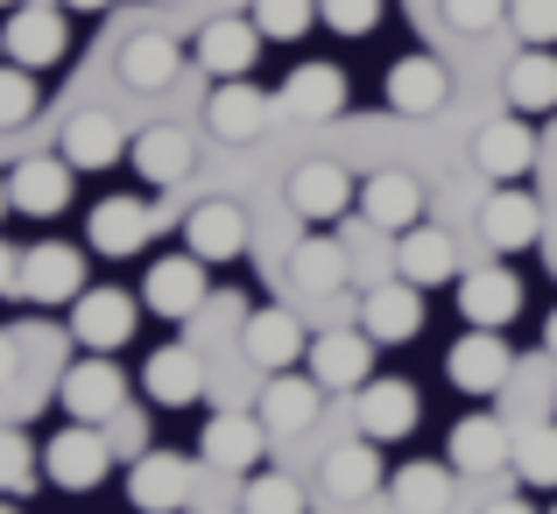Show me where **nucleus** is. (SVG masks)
Returning a JSON list of instances; mask_svg holds the SVG:
<instances>
[{
  "label": "nucleus",
  "instance_id": "f257e3e1",
  "mask_svg": "<svg viewBox=\"0 0 557 514\" xmlns=\"http://www.w3.org/2000/svg\"><path fill=\"white\" fill-rule=\"evenodd\" d=\"M141 325V297H127V289H92L85 283L78 297H71V339H78L85 352H121L127 339H135Z\"/></svg>",
  "mask_w": 557,
  "mask_h": 514
},
{
  "label": "nucleus",
  "instance_id": "f03ea898",
  "mask_svg": "<svg viewBox=\"0 0 557 514\" xmlns=\"http://www.w3.org/2000/svg\"><path fill=\"white\" fill-rule=\"evenodd\" d=\"M107 473H113V444L92 423H71V430H57L50 444H42V479L64 487V493H92Z\"/></svg>",
  "mask_w": 557,
  "mask_h": 514
},
{
  "label": "nucleus",
  "instance_id": "7ed1b4c3",
  "mask_svg": "<svg viewBox=\"0 0 557 514\" xmlns=\"http://www.w3.org/2000/svg\"><path fill=\"white\" fill-rule=\"evenodd\" d=\"M57 402H64L71 423H107L113 409L127 402V380L113 374V352H85L78 366H64V380H57Z\"/></svg>",
  "mask_w": 557,
  "mask_h": 514
},
{
  "label": "nucleus",
  "instance_id": "20e7f679",
  "mask_svg": "<svg viewBox=\"0 0 557 514\" xmlns=\"http://www.w3.org/2000/svg\"><path fill=\"white\" fill-rule=\"evenodd\" d=\"M445 374H451V388H459V394H502L508 374H516V352H508L502 331L473 325L459 346L445 352Z\"/></svg>",
  "mask_w": 557,
  "mask_h": 514
},
{
  "label": "nucleus",
  "instance_id": "39448f33",
  "mask_svg": "<svg viewBox=\"0 0 557 514\" xmlns=\"http://www.w3.org/2000/svg\"><path fill=\"white\" fill-rule=\"evenodd\" d=\"M205 297H212V283H205V261L190 254V247L149 261V275H141V303H149L156 317H198Z\"/></svg>",
  "mask_w": 557,
  "mask_h": 514
},
{
  "label": "nucleus",
  "instance_id": "423d86ee",
  "mask_svg": "<svg viewBox=\"0 0 557 514\" xmlns=\"http://www.w3.org/2000/svg\"><path fill=\"white\" fill-rule=\"evenodd\" d=\"M64 50H71V28H64L57 8H8V22H0V57H14V64H28V71H50V64H64Z\"/></svg>",
  "mask_w": 557,
  "mask_h": 514
},
{
  "label": "nucleus",
  "instance_id": "0eeeda50",
  "mask_svg": "<svg viewBox=\"0 0 557 514\" xmlns=\"http://www.w3.org/2000/svg\"><path fill=\"white\" fill-rule=\"evenodd\" d=\"M163 226V218L149 212V204H135V198H107V204H92V218H85V247H92L99 261H135L141 247H149V233Z\"/></svg>",
  "mask_w": 557,
  "mask_h": 514
},
{
  "label": "nucleus",
  "instance_id": "6e6552de",
  "mask_svg": "<svg viewBox=\"0 0 557 514\" xmlns=\"http://www.w3.org/2000/svg\"><path fill=\"white\" fill-rule=\"evenodd\" d=\"M354 212L374 233H409V226H423V184L409 170H374V176H360Z\"/></svg>",
  "mask_w": 557,
  "mask_h": 514
},
{
  "label": "nucleus",
  "instance_id": "1a4fd4ad",
  "mask_svg": "<svg viewBox=\"0 0 557 514\" xmlns=\"http://www.w3.org/2000/svg\"><path fill=\"white\" fill-rule=\"evenodd\" d=\"M261 451H269V430H261V416H233V409H219L212 423L198 430V459L212 465V473H261Z\"/></svg>",
  "mask_w": 557,
  "mask_h": 514
},
{
  "label": "nucleus",
  "instance_id": "9d476101",
  "mask_svg": "<svg viewBox=\"0 0 557 514\" xmlns=\"http://www.w3.org/2000/svg\"><path fill=\"white\" fill-rule=\"evenodd\" d=\"M536 233H544V204L522 184H494V198L480 204V240L494 254H522V247H536Z\"/></svg>",
  "mask_w": 557,
  "mask_h": 514
},
{
  "label": "nucleus",
  "instance_id": "9b49d317",
  "mask_svg": "<svg viewBox=\"0 0 557 514\" xmlns=\"http://www.w3.org/2000/svg\"><path fill=\"white\" fill-rule=\"evenodd\" d=\"M360 331H368L374 346H409L423 331V289L417 283H374L368 297H360Z\"/></svg>",
  "mask_w": 557,
  "mask_h": 514
},
{
  "label": "nucleus",
  "instance_id": "f8f14e48",
  "mask_svg": "<svg viewBox=\"0 0 557 514\" xmlns=\"http://www.w3.org/2000/svg\"><path fill=\"white\" fill-rule=\"evenodd\" d=\"M190 459H177V451H141L135 465H127V501H135V514H177L190 501Z\"/></svg>",
  "mask_w": 557,
  "mask_h": 514
},
{
  "label": "nucleus",
  "instance_id": "ddd939ff",
  "mask_svg": "<svg viewBox=\"0 0 557 514\" xmlns=\"http://www.w3.org/2000/svg\"><path fill=\"white\" fill-rule=\"evenodd\" d=\"M14 289H22L28 303H71L85 289V254L64 240H42L22 254V275H14Z\"/></svg>",
  "mask_w": 557,
  "mask_h": 514
},
{
  "label": "nucleus",
  "instance_id": "4468645a",
  "mask_svg": "<svg viewBox=\"0 0 557 514\" xmlns=\"http://www.w3.org/2000/svg\"><path fill=\"white\" fill-rule=\"evenodd\" d=\"M261 28H255V14H219V22H205L198 28V64L212 71V85L219 78H247V71H255V57H261Z\"/></svg>",
  "mask_w": 557,
  "mask_h": 514
},
{
  "label": "nucleus",
  "instance_id": "2eb2a0df",
  "mask_svg": "<svg viewBox=\"0 0 557 514\" xmlns=\"http://www.w3.org/2000/svg\"><path fill=\"white\" fill-rule=\"evenodd\" d=\"M304 360H311L318 388H368L374 380V339L368 331H318Z\"/></svg>",
  "mask_w": 557,
  "mask_h": 514
},
{
  "label": "nucleus",
  "instance_id": "dca6fc26",
  "mask_svg": "<svg viewBox=\"0 0 557 514\" xmlns=\"http://www.w3.org/2000/svg\"><path fill=\"white\" fill-rule=\"evenodd\" d=\"M473 163H480V176H494V184H522V176L536 170V127L522 121V113H508V121L480 127Z\"/></svg>",
  "mask_w": 557,
  "mask_h": 514
},
{
  "label": "nucleus",
  "instance_id": "f3484780",
  "mask_svg": "<svg viewBox=\"0 0 557 514\" xmlns=\"http://www.w3.org/2000/svg\"><path fill=\"white\" fill-rule=\"evenodd\" d=\"M240 346H247V360H255L261 374H289V366L311 352V339H304V325L289 311H247L240 317Z\"/></svg>",
  "mask_w": 557,
  "mask_h": 514
},
{
  "label": "nucleus",
  "instance_id": "a211bd4d",
  "mask_svg": "<svg viewBox=\"0 0 557 514\" xmlns=\"http://www.w3.org/2000/svg\"><path fill=\"white\" fill-rule=\"evenodd\" d=\"M354 198H360V184L339 163H304L297 176H289V212H297L304 226H332Z\"/></svg>",
  "mask_w": 557,
  "mask_h": 514
},
{
  "label": "nucleus",
  "instance_id": "6ab92c4d",
  "mask_svg": "<svg viewBox=\"0 0 557 514\" xmlns=\"http://www.w3.org/2000/svg\"><path fill=\"white\" fill-rule=\"evenodd\" d=\"M184 247L212 268V261H240L247 254V212L240 204H226V198H205L198 212L184 218Z\"/></svg>",
  "mask_w": 557,
  "mask_h": 514
},
{
  "label": "nucleus",
  "instance_id": "aec40b11",
  "mask_svg": "<svg viewBox=\"0 0 557 514\" xmlns=\"http://www.w3.org/2000/svg\"><path fill=\"white\" fill-rule=\"evenodd\" d=\"M8 198H14V212H28V218H57L71 204V163L64 155H28V163H14Z\"/></svg>",
  "mask_w": 557,
  "mask_h": 514
},
{
  "label": "nucleus",
  "instance_id": "412c9836",
  "mask_svg": "<svg viewBox=\"0 0 557 514\" xmlns=\"http://www.w3.org/2000/svg\"><path fill=\"white\" fill-rule=\"evenodd\" d=\"M381 92H388V106L403 113V121H423V113H437L451 99V78H445V64H437V57H395Z\"/></svg>",
  "mask_w": 557,
  "mask_h": 514
},
{
  "label": "nucleus",
  "instance_id": "4be33fe9",
  "mask_svg": "<svg viewBox=\"0 0 557 514\" xmlns=\"http://www.w3.org/2000/svg\"><path fill=\"white\" fill-rule=\"evenodd\" d=\"M417 416H423V394L409 388V380H368L360 388V430L374 437V444H395V437H409L417 430Z\"/></svg>",
  "mask_w": 557,
  "mask_h": 514
},
{
  "label": "nucleus",
  "instance_id": "5701e85b",
  "mask_svg": "<svg viewBox=\"0 0 557 514\" xmlns=\"http://www.w3.org/2000/svg\"><path fill=\"white\" fill-rule=\"evenodd\" d=\"M318 394H325V388H318L311 374H269V388H261V402H255L261 430H269V437H297V430H311Z\"/></svg>",
  "mask_w": 557,
  "mask_h": 514
},
{
  "label": "nucleus",
  "instance_id": "b1692460",
  "mask_svg": "<svg viewBox=\"0 0 557 514\" xmlns=\"http://www.w3.org/2000/svg\"><path fill=\"white\" fill-rule=\"evenodd\" d=\"M451 268H459V247H451V233H437V226L395 233V275H403V283L437 289V283H451Z\"/></svg>",
  "mask_w": 557,
  "mask_h": 514
},
{
  "label": "nucleus",
  "instance_id": "393cba45",
  "mask_svg": "<svg viewBox=\"0 0 557 514\" xmlns=\"http://www.w3.org/2000/svg\"><path fill=\"white\" fill-rule=\"evenodd\" d=\"M346 275H354V261H346V247L332 240V233L311 226L289 247V283H297L304 297H332V289H346Z\"/></svg>",
  "mask_w": 557,
  "mask_h": 514
},
{
  "label": "nucleus",
  "instance_id": "a878e982",
  "mask_svg": "<svg viewBox=\"0 0 557 514\" xmlns=\"http://www.w3.org/2000/svg\"><path fill=\"white\" fill-rule=\"evenodd\" d=\"M269 121V92H255L247 78H219V92H205V127L219 141H247Z\"/></svg>",
  "mask_w": 557,
  "mask_h": 514
},
{
  "label": "nucleus",
  "instance_id": "bb28decb",
  "mask_svg": "<svg viewBox=\"0 0 557 514\" xmlns=\"http://www.w3.org/2000/svg\"><path fill=\"white\" fill-rule=\"evenodd\" d=\"M141 388H149V402H163V409H190L205 394V360L190 346H163V352H149V366H141Z\"/></svg>",
  "mask_w": 557,
  "mask_h": 514
},
{
  "label": "nucleus",
  "instance_id": "cd10ccee",
  "mask_svg": "<svg viewBox=\"0 0 557 514\" xmlns=\"http://www.w3.org/2000/svg\"><path fill=\"white\" fill-rule=\"evenodd\" d=\"M516 311H522V283H516L508 268H473V275L459 283V317H466V325L502 331Z\"/></svg>",
  "mask_w": 557,
  "mask_h": 514
},
{
  "label": "nucleus",
  "instance_id": "c85d7f7f",
  "mask_svg": "<svg viewBox=\"0 0 557 514\" xmlns=\"http://www.w3.org/2000/svg\"><path fill=\"white\" fill-rule=\"evenodd\" d=\"M318 479H325V493H332V501H368L374 487H388V479H381V444H374V437H360V444L325 451Z\"/></svg>",
  "mask_w": 557,
  "mask_h": 514
},
{
  "label": "nucleus",
  "instance_id": "c756f323",
  "mask_svg": "<svg viewBox=\"0 0 557 514\" xmlns=\"http://www.w3.org/2000/svg\"><path fill=\"white\" fill-rule=\"evenodd\" d=\"M508 113H522V121L557 113V57L544 50V42H530V50L508 64Z\"/></svg>",
  "mask_w": 557,
  "mask_h": 514
},
{
  "label": "nucleus",
  "instance_id": "7c9ffc66",
  "mask_svg": "<svg viewBox=\"0 0 557 514\" xmlns=\"http://www.w3.org/2000/svg\"><path fill=\"white\" fill-rule=\"evenodd\" d=\"M127 149V135L113 127V113H78V121L57 135V155L71 170H113V155Z\"/></svg>",
  "mask_w": 557,
  "mask_h": 514
},
{
  "label": "nucleus",
  "instance_id": "2f4dec72",
  "mask_svg": "<svg viewBox=\"0 0 557 514\" xmlns=\"http://www.w3.org/2000/svg\"><path fill=\"white\" fill-rule=\"evenodd\" d=\"M346 106V78L339 64H297L283 85V113H297V121H332V113Z\"/></svg>",
  "mask_w": 557,
  "mask_h": 514
},
{
  "label": "nucleus",
  "instance_id": "473e14b6",
  "mask_svg": "<svg viewBox=\"0 0 557 514\" xmlns=\"http://www.w3.org/2000/svg\"><path fill=\"white\" fill-rule=\"evenodd\" d=\"M127 155H135V170L149 176V184H184L190 163H198V155H190V135H184V127H141Z\"/></svg>",
  "mask_w": 557,
  "mask_h": 514
},
{
  "label": "nucleus",
  "instance_id": "72a5a7b5",
  "mask_svg": "<svg viewBox=\"0 0 557 514\" xmlns=\"http://www.w3.org/2000/svg\"><path fill=\"white\" fill-rule=\"evenodd\" d=\"M177 71H184L177 36H127V50H121V78L135 85V92H163Z\"/></svg>",
  "mask_w": 557,
  "mask_h": 514
},
{
  "label": "nucleus",
  "instance_id": "f704fd0d",
  "mask_svg": "<svg viewBox=\"0 0 557 514\" xmlns=\"http://www.w3.org/2000/svg\"><path fill=\"white\" fill-rule=\"evenodd\" d=\"M502 459H508V423L502 416L451 423V473H494Z\"/></svg>",
  "mask_w": 557,
  "mask_h": 514
},
{
  "label": "nucleus",
  "instance_id": "c9c22d12",
  "mask_svg": "<svg viewBox=\"0 0 557 514\" xmlns=\"http://www.w3.org/2000/svg\"><path fill=\"white\" fill-rule=\"evenodd\" d=\"M395 507L403 514H445L451 507V465H431V459L403 465L395 473Z\"/></svg>",
  "mask_w": 557,
  "mask_h": 514
},
{
  "label": "nucleus",
  "instance_id": "e433bc0d",
  "mask_svg": "<svg viewBox=\"0 0 557 514\" xmlns=\"http://www.w3.org/2000/svg\"><path fill=\"white\" fill-rule=\"evenodd\" d=\"M311 22H318V0H255V28H261L269 42L311 36Z\"/></svg>",
  "mask_w": 557,
  "mask_h": 514
},
{
  "label": "nucleus",
  "instance_id": "4c0bfd02",
  "mask_svg": "<svg viewBox=\"0 0 557 514\" xmlns=\"http://www.w3.org/2000/svg\"><path fill=\"white\" fill-rule=\"evenodd\" d=\"M36 106H42V92H36V71L28 64H0V127H22V121H36Z\"/></svg>",
  "mask_w": 557,
  "mask_h": 514
},
{
  "label": "nucleus",
  "instance_id": "58836bf2",
  "mask_svg": "<svg viewBox=\"0 0 557 514\" xmlns=\"http://www.w3.org/2000/svg\"><path fill=\"white\" fill-rule=\"evenodd\" d=\"M516 473L530 479V487H557V423L516 437Z\"/></svg>",
  "mask_w": 557,
  "mask_h": 514
},
{
  "label": "nucleus",
  "instance_id": "ea45409f",
  "mask_svg": "<svg viewBox=\"0 0 557 514\" xmlns=\"http://www.w3.org/2000/svg\"><path fill=\"white\" fill-rule=\"evenodd\" d=\"M240 514H311V507H304V493L289 487L283 473H247V501H240Z\"/></svg>",
  "mask_w": 557,
  "mask_h": 514
},
{
  "label": "nucleus",
  "instance_id": "a19ab883",
  "mask_svg": "<svg viewBox=\"0 0 557 514\" xmlns=\"http://www.w3.org/2000/svg\"><path fill=\"white\" fill-rule=\"evenodd\" d=\"M36 444H28L22 430H0V493H28L36 487Z\"/></svg>",
  "mask_w": 557,
  "mask_h": 514
},
{
  "label": "nucleus",
  "instance_id": "79ce46f5",
  "mask_svg": "<svg viewBox=\"0 0 557 514\" xmlns=\"http://www.w3.org/2000/svg\"><path fill=\"white\" fill-rule=\"evenodd\" d=\"M107 444H113V459H121V465H135L141 451H149V416L121 402V409L107 416Z\"/></svg>",
  "mask_w": 557,
  "mask_h": 514
},
{
  "label": "nucleus",
  "instance_id": "37998d69",
  "mask_svg": "<svg viewBox=\"0 0 557 514\" xmlns=\"http://www.w3.org/2000/svg\"><path fill=\"white\" fill-rule=\"evenodd\" d=\"M437 14H445L451 36H480V28H494L508 14V0H437Z\"/></svg>",
  "mask_w": 557,
  "mask_h": 514
},
{
  "label": "nucleus",
  "instance_id": "c03bdc74",
  "mask_svg": "<svg viewBox=\"0 0 557 514\" xmlns=\"http://www.w3.org/2000/svg\"><path fill=\"white\" fill-rule=\"evenodd\" d=\"M318 22H325L332 36H368L381 22V0H318Z\"/></svg>",
  "mask_w": 557,
  "mask_h": 514
},
{
  "label": "nucleus",
  "instance_id": "a18cd8bd",
  "mask_svg": "<svg viewBox=\"0 0 557 514\" xmlns=\"http://www.w3.org/2000/svg\"><path fill=\"white\" fill-rule=\"evenodd\" d=\"M508 22H516L522 42H557V0H508Z\"/></svg>",
  "mask_w": 557,
  "mask_h": 514
},
{
  "label": "nucleus",
  "instance_id": "49530a36",
  "mask_svg": "<svg viewBox=\"0 0 557 514\" xmlns=\"http://www.w3.org/2000/svg\"><path fill=\"white\" fill-rule=\"evenodd\" d=\"M14 275H22V254H14V247L0 240V297H8V289H14Z\"/></svg>",
  "mask_w": 557,
  "mask_h": 514
},
{
  "label": "nucleus",
  "instance_id": "de8ad7c7",
  "mask_svg": "<svg viewBox=\"0 0 557 514\" xmlns=\"http://www.w3.org/2000/svg\"><path fill=\"white\" fill-rule=\"evenodd\" d=\"M14 366H22V346H14L8 331H0V388H8V380H14Z\"/></svg>",
  "mask_w": 557,
  "mask_h": 514
},
{
  "label": "nucleus",
  "instance_id": "09e8293b",
  "mask_svg": "<svg viewBox=\"0 0 557 514\" xmlns=\"http://www.w3.org/2000/svg\"><path fill=\"white\" fill-rule=\"evenodd\" d=\"M480 514H536V507H530V501H487Z\"/></svg>",
  "mask_w": 557,
  "mask_h": 514
},
{
  "label": "nucleus",
  "instance_id": "8fccbe9b",
  "mask_svg": "<svg viewBox=\"0 0 557 514\" xmlns=\"http://www.w3.org/2000/svg\"><path fill=\"white\" fill-rule=\"evenodd\" d=\"M544 352H550V360H557V311L544 317Z\"/></svg>",
  "mask_w": 557,
  "mask_h": 514
},
{
  "label": "nucleus",
  "instance_id": "3c124183",
  "mask_svg": "<svg viewBox=\"0 0 557 514\" xmlns=\"http://www.w3.org/2000/svg\"><path fill=\"white\" fill-rule=\"evenodd\" d=\"M64 8H78V14H92V8H113V0H64Z\"/></svg>",
  "mask_w": 557,
  "mask_h": 514
},
{
  "label": "nucleus",
  "instance_id": "603ef678",
  "mask_svg": "<svg viewBox=\"0 0 557 514\" xmlns=\"http://www.w3.org/2000/svg\"><path fill=\"white\" fill-rule=\"evenodd\" d=\"M0 514H22V507H14V493H0Z\"/></svg>",
  "mask_w": 557,
  "mask_h": 514
},
{
  "label": "nucleus",
  "instance_id": "864d4df0",
  "mask_svg": "<svg viewBox=\"0 0 557 514\" xmlns=\"http://www.w3.org/2000/svg\"><path fill=\"white\" fill-rule=\"evenodd\" d=\"M8 204H14V198H8V184H0V212H8Z\"/></svg>",
  "mask_w": 557,
  "mask_h": 514
},
{
  "label": "nucleus",
  "instance_id": "5fc2aeb1",
  "mask_svg": "<svg viewBox=\"0 0 557 514\" xmlns=\"http://www.w3.org/2000/svg\"><path fill=\"white\" fill-rule=\"evenodd\" d=\"M0 8H22V0H0Z\"/></svg>",
  "mask_w": 557,
  "mask_h": 514
},
{
  "label": "nucleus",
  "instance_id": "6e6d98bb",
  "mask_svg": "<svg viewBox=\"0 0 557 514\" xmlns=\"http://www.w3.org/2000/svg\"><path fill=\"white\" fill-rule=\"evenodd\" d=\"M156 8H177V0H156Z\"/></svg>",
  "mask_w": 557,
  "mask_h": 514
},
{
  "label": "nucleus",
  "instance_id": "4d7b16f0",
  "mask_svg": "<svg viewBox=\"0 0 557 514\" xmlns=\"http://www.w3.org/2000/svg\"><path fill=\"white\" fill-rule=\"evenodd\" d=\"M205 514H226V507H205Z\"/></svg>",
  "mask_w": 557,
  "mask_h": 514
},
{
  "label": "nucleus",
  "instance_id": "13d9d810",
  "mask_svg": "<svg viewBox=\"0 0 557 514\" xmlns=\"http://www.w3.org/2000/svg\"><path fill=\"white\" fill-rule=\"evenodd\" d=\"M550 514H557V507H550Z\"/></svg>",
  "mask_w": 557,
  "mask_h": 514
}]
</instances>
